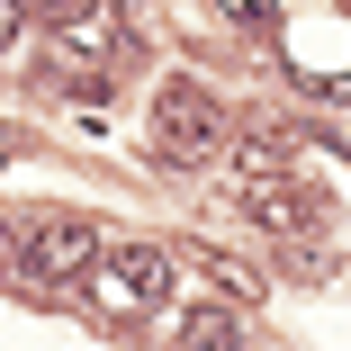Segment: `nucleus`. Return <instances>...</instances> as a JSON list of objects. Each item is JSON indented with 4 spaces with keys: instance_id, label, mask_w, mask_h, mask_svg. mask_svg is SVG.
<instances>
[{
    "instance_id": "obj_5",
    "label": "nucleus",
    "mask_w": 351,
    "mask_h": 351,
    "mask_svg": "<svg viewBox=\"0 0 351 351\" xmlns=\"http://www.w3.org/2000/svg\"><path fill=\"white\" fill-rule=\"evenodd\" d=\"M226 162H234V189H261V180H279V171H289V145H279L270 126H243L234 145H226Z\"/></svg>"
},
{
    "instance_id": "obj_8",
    "label": "nucleus",
    "mask_w": 351,
    "mask_h": 351,
    "mask_svg": "<svg viewBox=\"0 0 351 351\" xmlns=\"http://www.w3.org/2000/svg\"><path fill=\"white\" fill-rule=\"evenodd\" d=\"M27 10H36L45 27H82V19H90V0H27Z\"/></svg>"
},
{
    "instance_id": "obj_2",
    "label": "nucleus",
    "mask_w": 351,
    "mask_h": 351,
    "mask_svg": "<svg viewBox=\"0 0 351 351\" xmlns=\"http://www.w3.org/2000/svg\"><path fill=\"white\" fill-rule=\"evenodd\" d=\"M99 226L90 217H45L27 243H19V270L36 279V289H63V279H82V270H99Z\"/></svg>"
},
{
    "instance_id": "obj_4",
    "label": "nucleus",
    "mask_w": 351,
    "mask_h": 351,
    "mask_svg": "<svg viewBox=\"0 0 351 351\" xmlns=\"http://www.w3.org/2000/svg\"><path fill=\"white\" fill-rule=\"evenodd\" d=\"M243 207H252V226H270V234H306L315 226V198L279 171V180H261V189H243Z\"/></svg>"
},
{
    "instance_id": "obj_7",
    "label": "nucleus",
    "mask_w": 351,
    "mask_h": 351,
    "mask_svg": "<svg viewBox=\"0 0 351 351\" xmlns=\"http://www.w3.org/2000/svg\"><path fill=\"white\" fill-rule=\"evenodd\" d=\"M189 270H207V279H217V289H226L234 306H252V298H261V279H252L243 261H226V252H189Z\"/></svg>"
},
{
    "instance_id": "obj_6",
    "label": "nucleus",
    "mask_w": 351,
    "mask_h": 351,
    "mask_svg": "<svg viewBox=\"0 0 351 351\" xmlns=\"http://www.w3.org/2000/svg\"><path fill=\"white\" fill-rule=\"evenodd\" d=\"M180 351H234V315H226V306H189Z\"/></svg>"
},
{
    "instance_id": "obj_10",
    "label": "nucleus",
    "mask_w": 351,
    "mask_h": 351,
    "mask_svg": "<svg viewBox=\"0 0 351 351\" xmlns=\"http://www.w3.org/2000/svg\"><path fill=\"white\" fill-rule=\"evenodd\" d=\"M19 27H27V0H0V45H19Z\"/></svg>"
},
{
    "instance_id": "obj_3",
    "label": "nucleus",
    "mask_w": 351,
    "mask_h": 351,
    "mask_svg": "<svg viewBox=\"0 0 351 351\" xmlns=\"http://www.w3.org/2000/svg\"><path fill=\"white\" fill-rule=\"evenodd\" d=\"M90 279H99V298H108V306L145 315V306H162V289H171V252H162V243H108Z\"/></svg>"
},
{
    "instance_id": "obj_9",
    "label": "nucleus",
    "mask_w": 351,
    "mask_h": 351,
    "mask_svg": "<svg viewBox=\"0 0 351 351\" xmlns=\"http://www.w3.org/2000/svg\"><path fill=\"white\" fill-rule=\"evenodd\" d=\"M217 10H226L234 27H270V0H217Z\"/></svg>"
},
{
    "instance_id": "obj_1",
    "label": "nucleus",
    "mask_w": 351,
    "mask_h": 351,
    "mask_svg": "<svg viewBox=\"0 0 351 351\" xmlns=\"http://www.w3.org/2000/svg\"><path fill=\"white\" fill-rule=\"evenodd\" d=\"M226 145H234V135H226V117H217L207 90H189V82H162V90H154V162H162V171L217 162Z\"/></svg>"
}]
</instances>
